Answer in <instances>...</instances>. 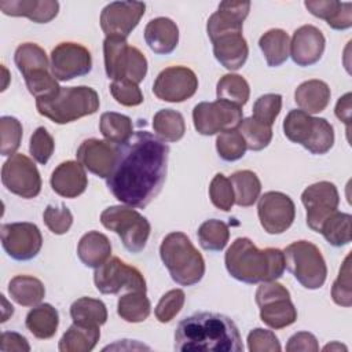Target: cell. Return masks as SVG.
<instances>
[{"mask_svg":"<svg viewBox=\"0 0 352 352\" xmlns=\"http://www.w3.org/2000/svg\"><path fill=\"white\" fill-rule=\"evenodd\" d=\"M169 147L147 131H138L121 144L107 188L121 204L144 208L161 191L168 170Z\"/></svg>","mask_w":352,"mask_h":352,"instance_id":"1","label":"cell"},{"mask_svg":"<svg viewBox=\"0 0 352 352\" xmlns=\"http://www.w3.org/2000/svg\"><path fill=\"white\" fill-rule=\"evenodd\" d=\"M173 348L179 352H242L243 344L228 316L197 312L179 322Z\"/></svg>","mask_w":352,"mask_h":352,"instance_id":"2","label":"cell"},{"mask_svg":"<svg viewBox=\"0 0 352 352\" xmlns=\"http://www.w3.org/2000/svg\"><path fill=\"white\" fill-rule=\"evenodd\" d=\"M228 274L245 283L276 280L285 271L283 252L276 248L258 249L249 238H236L224 257Z\"/></svg>","mask_w":352,"mask_h":352,"instance_id":"3","label":"cell"},{"mask_svg":"<svg viewBox=\"0 0 352 352\" xmlns=\"http://www.w3.org/2000/svg\"><path fill=\"white\" fill-rule=\"evenodd\" d=\"M160 256L170 278L182 286L198 283L205 274V260L190 238L175 231L168 234L160 246Z\"/></svg>","mask_w":352,"mask_h":352,"instance_id":"4","label":"cell"},{"mask_svg":"<svg viewBox=\"0 0 352 352\" xmlns=\"http://www.w3.org/2000/svg\"><path fill=\"white\" fill-rule=\"evenodd\" d=\"M99 96L91 87H60L45 98L36 99L37 111L55 124L73 122L99 110Z\"/></svg>","mask_w":352,"mask_h":352,"instance_id":"5","label":"cell"},{"mask_svg":"<svg viewBox=\"0 0 352 352\" xmlns=\"http://www.w3.org/2000/svg\"><path fill=\"white\" fill-rule=\"evenodd\" d=\"M285 136L311 154H326L334 144V129L326 118L312 117L302 110H290L283 120Z\"/></svg>","mask_w":352,"mask_h":352,"instance_id":"6","label":"cell"},{"mask_svg":"<svg viewBox=\"0 0 352 352\" xmlns=\"http://www.w3.org/2000/svg\"><path fill=\"white\" fill-rule=\"evenodd\" d=\"M104 69L113 81H132L139 84L147 74V59L136 47H131L126 38L106 37L103 41Z\"/></svg>","mask_w":352,"mask_h":352,"instance_id":"7","label":"cell"},{"mask_svg":"<svg viewBox=\"0 0 352 352\" xmlns=\"http://www.w3.org/2000/svg\"><path fill=\"white\" fill-rule=\"evenodd\" d=\"M283 256L285 267L302 287L315 290L323 286L327 267L316 245L308 241H296L286 246Z\"/></svg>","mask_w":352,"mask_h":352,"instance_id":"8","label":"cell"},{"mask_svg":"<svg viewBox=\"0 0 352 352\" xmlns=\"http://www.w3.org/2000/svg\"><path fill=\"white\" fill-rule=\"evenodd\" d=\"M104 228L116 232L125 249L131 253H140L150 236V223L138 210L128 206H110L100 214Z\"/></svg>","mask_w":352,"mask_h":352,"instance_id":"9","label":"cell"},{"mask_svg":"<svg viewBox=\"0 0 352 352\" xmlns=\"http://www.w3.org/2000/svg\"><path fill=\"white\" fill-rule=\"evenodd\" d=\"M256 304L263 323L274 330L287 327L297 320V309L289 290L275 280L261 282L256 290Z\"/></svg>","mask_w":352,"mask_h":352,"instance_id":"10","label":"cell"},{"mask_svg":"<svg viewBox=\"0 0 352 352\" xmlns=\"http://www.w3.org/2000/svg\"><path fill=\"white\" fill-rule=\"evenodd\" d=\"M94 282L102 294H117L121 290L146 292V280L142 272L124 263L118 257L109 258L95 268Z\"/></svg>","mask_w":352,"mask_h":352,"instance_id":"11","label":"cell"},{"mask_svg":"<svg viewBox=\"0 0 352 352\" xmlns=\"http://www.w3.org/2000/svg\"><path fill=\"white\" fill-rule=\"evenodd\" d=\"M192 121L198 133L210 136L238 128L242 121V110L219 99L214 102H201L192 110Z\"/></svg>","mask_w":352,"mask_h":352,"instance_id":"12","label":"cell"},{"mask_svg":"<svg viewBox=\"0 0 352 352\" xmlns=\"http://www.w3.org/2000/svg\"><path fill=\"white\" fill-rule=\"evenodd\" d=\"M1 182L12 194L30 199L41 191V177L34 162L25 154L15 153L1 168Z\"/></svg>","mask_w":352,"mask_h":352,"instance_id":"13","label":"cell"},{"mask_svg":"<svg viewBox=\"0 0 352 352\" xmlns=\"http://www.w3.org/2000/svg\"><path fill=\"white\" fill-rule=\"evenodd\" d=\"M1 245L6 253L18 261L32 260L43 246V236L33 223H7L0 228Z\"/></svg>","mask_w":352,"mask_h":352,"instance_id":"14","label":"cell"},{"mask_svg":"<svg viewBox=\"0 0 352 352\" xmlns=\"http://www.w3.org/2000/svg\"><path fill=\"white\" fill-rule=\"evenodd\" d=\"M257 213L261 227L268 234H282L294 221L293 199L280 191H267L258 197Z\"/></svg>","mask_w":352,"mask_h":352,"instance_id":"15","label":"cell"},{"mask_svg":"<svg viewBox=\"0 0 352 352\" xmlns=\"http://www.w3.org/2000/svg\"><path fill=\"white\" fill-rule=\"evenodd\" d=\"M198 88L195 73L186 66L164 69L153 84V94L164 102L180 103L190 99Z\"/></svg>","mask_w":352,"mask_h":352,"instance_id":"16","label":"cell"},{"mask_svg":"<svg viewBox=\"0 0 352 352\" xmlns=\"http://www.w3.org/2000/svg\"><path fill=\"white\" fill-rule=\"evenodd\" d=\"M91 69V52L78 43H60L51 52V73L58 81H69L85 76Z\"/></svg>","mask_w":352,"mask_h":352,"instance_id":"17","label":"cell"},{"mask_svg":"<svg viewBox=\"0 0 352 352\" xmlns=\"http://www.w3.org/2000/svg\"><path fill=\"white\" fill-rule=\"evenodd\" d=\"M301 202L307 209V226L312 231L319 232L323 221L340 205L338 190L330 182H318L302 191Z\"/></svg>","mask_w":352,"mask_h":352,"instance_id":"18","label":"cell"},{"mask_svg":"<svg viewBox=\"0 0 352 352\" xmlns=\"http://www.w3.org/2000/svg\"><path fill=\"white\" fill-rule=\"evenodd\" d=\"M142 1H113L100 12V28L106 37L126 38L144 15Z\"/></svg>","mask_w":352,"mask_h":352,"instance_id":"19","label":"cell"},{"mask_svg":"<svg viewBox=\"0 0 352 352\" xmlns=\"http://www.w3.org/2000/svg\"><path fill=\"white\" fill-rule=\"evenodd\" d=\"M121 144L109 140L87 139L77 148V161L91 173L107 179L118 160Z\"/></svg>","mask_w":352,"mask_h":352,"instance_id":"20","label":"cell"},{"mask_svg":"<svg viewBox=\"0 0 352 352\" xmlns=\"http://www.w3.org/2000/svg\"><path fill=\"white\" fill-rule=\"evenodd\" d=\"M326 38L323 33L314 25L300 26L290 41V56L298 66H311L322 58L324 52Z\"/></svg>","mask_w":352,"mask_h":352,"instance_id":"21","label":"cell"},{"mask_svg":"<svg viewBox=\"0 0 352 352\" xmlns=\"http://www.w3.org/2000/svg\"><path fill=\"white\" fill-rule=\"evenodd\" d=\"M250 10L249 1H223L219 4L216 12H213L206 23V32L210 38H216L220 34L230 32H242L243 21Z\"/></svg>","mask_w":352,"mask_h":352,"instance_id":"22","label":"cell"},{"mask_svg":"<svg viewBox=\"0 0 352 352\" xmlns=\"http://www.w3.org/2000/svg\"><path fill=\"white\" fill-rule=\"evenodd\" d=\"M50 183L58 195L76 198L81 195L88 186L85 168L78 161H65L55 168Z\"/></svg>","mask_w":352,"mask_h":352,"instance_id":"23","label":"cell"},{"mask_svg":"<svg viewBox=\"0 0 352 352\" xmlns=\"http://www.w3.org/2000/svg\"><path fill=\"white\" fill-rule=\"evenodd\" d=\"M213 54L217 62L228 70L241 69L249 55V47L242 32H230L212 40Z\"/></svg>","mask_w":352,"mask_h":352,"instance_id":"24","label":"cell"},{"mask_svg":"<svg viewBox=\"0 0 352 352\" xmlns=\"http://www.w3.org/2000/svg\"><path fill=\"white\" fill-rule=\"evenodd\" d=\"M0 10L10 16H26L36 23H48L59 12L55 0H1Z\"/></svg>","mask_w":352,"mask_h":352,"instance_id":"25","label":"cell"},{"mask_svg":"<svg viewBox=\"0 0 352 352\" xmlns=\"http://www.w3.org/2000/svg\"><path fill=\"white\" fill-rule=\"evenodd\" d=\"M144 40L150 50L155 54H170L175 51L179 43V28L169 18H154L144 28Z\"/></svg>","mask_w":352,"mask_h":352,"instance_id":"26","label":"cell"},{"mask_svg":"<svg viewBox=\"0 0 352 352\" xmlns=\"http://www.w3.org/2000/svg\"><path fill=\"white\" fill-rule=\"evenodd\" d=\"M305 8L315 16L326 21L336 30H345L352 26V4L337 0H307Z\"/></svg>","mask_w":352,"mask_h":352,"instance_id":"27","label":"cell"},{"mask_svg":"<svg viewBox=\"0 0 352 352\" xmlns=\"http://www.w3.org/2000/svg\"><path fill=\"white\" fill-rule=\"evenodd\" d=\"M330 88L322 80H308L301 82L294 91V102L300 110L308 114L323 111L330 102Z\"/></svg>","mask_w":352,"mask_h":352,"instance_id":"28","label":"cell"},{"mask_svg":"<svg viewBox=\"0 0 352 352\" xmlns=\"http://www.w3.org/2000/svg\"><path fill=\"white\" fill-rule=\"evenodd\" d=\"M111 243L109 238L99 231L84 234L77 246V256L85 267L98 268L110 258Z\"/></svg>","mask_w":352,"mask_h":352,"instance_id":"29","label":"cell"},{"mask_svg":"<svg viewBox=\"0 0 352 352\" xmlns=\"http://www.w3.org/2000/svg\"><path fill=\"white\" fill-rule=\"evenodd\" d=\"M99 338V326L73 322L59 340L58 348L60 352H89L96 346Z\"/></svg>","mask_w":352,"mask_h":352,"instance_id":"30","label":"cell"},{"mask_svg":"<svg viewBox=\"0 0 352 352\" xmlns=\"http://www.w3.org/2000/svg\"><path fill=\"white\" fill-rule=\"evenodd\" d=\"M28 330L40 340H48L55 336L59 324V314L51 304H38L26 315Z\"/></svg>","mask_w":352,"mask_h":352,"instance_id":"31","label":"cell"},{"mask_svg":"<svg viewBox=\"0 0 352 352\" xmlns=\"http://www.w3.org/2000/svg\"><path fill=\"white\" fill-rule=\"evenodd\" d=\"M258 47L270 67L280 66L290 56V38L282 29L265 32L258 40Z\"/></svg>","mask_w":352,"mask_h":352,"instance_id":"32","label":"cell"},{"mask_svg":"<svg viewBox=\"0 0 352 352\" xmlns=\"http://www.w3.org/2000/svg\"><path fill=\"white\" fill-rule=\"evenodd\" d=\"M10 297L22 307H36L45 296L44 285L40 279L29 275H16L8 283Z\"/></svg>","mask_w":352,"mask_h":352,"instance_id":"33","label":"cell"},{"mask_svg":"<svg viewBox=\"0 0 352 352\" xmlns=\"http://www.w3.org/2000/svg\"><path fill=\"white\" fill-rule=\"evenodd\" d=\"M234 190V199L238 206H252L260 197L261 183L258 176L252 170H238L230 176Z\"/></svg>","mask_w":352,"mask_h":352,"instance_id":"34","label":"cell"},{"mask_svg":"<svg viewBox=\"0 0 352 352\" xmlns=\"http://www.w3.org/2000/svg\"><path fill=\"white\" fill-rule=\"evenodd\" d=\"M153 129L162 142H177L184 136L186 122L179 111L162 109L153 117Z\"/></svg>","mask_w":352,"mask_h":352,"instance_id":"35","label":"cell"},{"mask_svg":"<svg viewBox=\"0 0 352 352\" xmlns=\"http://www.w3.org/2000/svg\"><path fill=\"white\" fill-rule=\"evenodd\" d=\"M99 129L106 140L116 144L126 143L133 135L132 120L116 111H107L100 116Z\"/></svg>","mask_w":352,"mask_h":352,"instance_id":"36","label":"cell"},{"mask_svg":"<svg viewBox=\"0 0 352 352\" xmlns=\"http://www.w3.org/2000/svg\"><path fill=\"white\" fill-rule=\"evenodd\" d=\"M151 311L150 300L146 292H129L118 298L117 314L129 323H139L148 318Z\"/></svg>","mask_w":352,"mask_h":352,"instance_id":"37","label":"cell"},{"mask_svg":"<svg viewBox=\"0 0 352 352\" xmlns=\"http://www.w3.org/2000/svg\"><path fill=\"white\" fill-rule=\"evenodd\" d=\"M351 221H352V216L349 213H342L336 210L323 221L319 232L324 236V239L331 246L341 248L351 242V238H352Z\"/></svg>","mask_w":352,"mask_h":352,"instance_id":"38","label":"cell"},{"mask_svg":"<svg viewBox=\"0 0 352 352\" xmlns=\"http://www.w3.org/2000/svg\"><path fill=\"white\" fill-rule=\"evenodd\" d=\"M70 316L76 323L102 326L107 320V308L100 300L81 297L72 304Z\"/></svg>","mask_w":352,"mask_h":352,"instance_id":"39","label":"cell"},{"mask_svg":"<svg viewBox=\"0 0 352 352\" xmlns=\"http://www.w3.org/2000/svg\"><path fill=\"white\" fill-rule=\"evenodd\" d=\"M216 95L219 100L228 102L238 107L248 103L250 88L248 81L239 74H224L216 85Z\"/></svg>","mask_w":352,"mask_h":352,"instance_id":"40","label":"cell"},{"mask_svg":"<svg viewBox=\"0 0 352 352\" xmlns=\"http://www.w3.org/2000/svg\"><path fill=\"white\" fill-rule=\"evenodd\" d=\"M14 62L22 76H28L37 70H48V58L45 51L34 43H23L15 50Z\"/></svg>","mask_w":352,"mask_h":352,"instance_id":"41","label":"cell"},{"mask_svg":"<svg viewBox=\"0 0 352 352\" xmlns=\"http://www.w3.org/2000/svg\"><path fill=\"white\" fill-rule=\"evenodd\" d=\"M230 239L228 226L217 219L204 221L198 228V241L202 249L209 252H220Z\"/></svg>","mask_w":352,"mask_h":352,"instance_id":"42","label":"cell"},{"mask_svg":"<svg viewBox=\"0 0 352 352\" xmlns=\"http://www.w3.org/2000/svg\"><path fill=\"white\" fill-rule=\"evenodd\" d=\"M238 131L242 135L246 147L252 151H260L265 148L272 139V129L270 125L256 121L253 117L242 118L238 125Z\"/></svg>","mask_w":352,"mask_h":352,"instance_id":"43","label":"cell"},{"mask_svg":"<svg viewBox=\"0 0 352 352\" xmlns=\"http://www.w3.org/2000/svg\"><path fill=\"white\" fill-rule=\"evenodd\" d=\"M246 143L236 129L224 131L216 138V150L221 160L232 162L245 155Z\"/></svg>","mask_w":352,"mask_h":352,"instance_id":"44","label":"cell"},{"mask_svg":"<svg viewBox=\"0 0 352 352\" xmlns=\"http://www.w3.org/2000/svg\"><path fill=\"white\" fill-rule=\"evenodd\" d=\"M22 133V124L15 117L3 116L0 118V154L14 155L21 146Z\"/></svg>","mask_w":352,"mask_h":352,"instance_id":"45","label":"cell"},{"mask_svg":"<svg viewBox=\"0 0 352 352\" xmlns=\"http://www.w3.org/2000/svg\"><path fill=\"white\" fill-rule=\"evenodd\" d=\"M23 78H25L28 91L36 99L51 96L60 89L56 78L48 70H37L25 76Z\"/></svg>","mask_w":352,"mask_h":352,"instance_id":"46","label":"cell"},{"mask_svg":"<svg viewBox=\"0 0 352 352\" xmlns=\"http://www.w3.org/2000/svg\"><path fill=\"white\" fill-rule=\"evenodd\" d=\"M282 109V96L279 94L261 95L253 104V118L261 124L272 125Z\"/></svg>","mask_w":352,"mask_h":352,"instance_id":"47","label":"cell"},{"mask_svg":"<svg viewBox=\"0 0 352 352\" xmlns=\"http://www.w3.org/2000/svg\"><path fill=\"white\" fill-rule=\"evenodd\" d=\"M209 197L212 204L216 208L224 212L231 210L232 205L235 204V199H234V190L230 179L226 177L223 173H217L210 182Z\"/></svg>","mask_w":352,"mask_h":352,"instance_id":"48","label":"cell"},{"mask_svg":"<svg viewBox=\"0 0 352 352\" xmlns=\"http://www.w3.org/2000/svg\"><path fill=\"white\" fill-rule=\"evenodd\" d=\"M184 300H186V294L180 289H172L166 292L158 301L154 311L158 322L161 323L170 322L183 308Z\"/></svg>","mask_w":352,"mask_h":352,"instance_id":"49","label":"cell"},{"mask_svg":"<svg viewBox=\"0 0 352 352\" xmlns=\"http://www.w3.org/2000/svg\"><path fill=\"white\" fill-rule=\"evenodd\" d=\"M55 148L54 138L44 126H38L30 136L29 151L33 160L41 165H45L51 158Z\"/></svg>","mask_w":352,"mask_h":352,"instance_id":"50","label":"cell"},{"mask_svg":"<svg viewBox=\"0 0 352 352\" xmlns=\"http://www.w3.org/2000/svg\"><path fill=\"white\" fill-rule=\"evenodd\" d=\"M351 256L348 254L340 268L338 276L331 287V297L337 305L351 307L352 305V286H351Z\"/></svg>","mask_w":352,"mask_h":352,"instance_id":"51","label":"cell"},{"mask_svg":"<svg viewBox=\"0 0 352 352\" xmlns=\"http://www.w3.org/2000/svg\"><path fill=\"white\" fill-rule=\"evenodd\" d=\"M43 219L48 230L56 235L66 234L73 224V214L70 209L65 205H60V206L48 205L44 209Z\"/></svg>","mask_w":352,"mask_h":352,"instance_id":"52","label":"cell"},{"mask_svg":"<svg viewBox=\"0 0 352 352\" xmlns=\"http://www.w3.org/2000/svg\"><path fill=\"white\" fill-rule=\"evenodd\" d=\"M110 92L117 103L128 107L139 106L143 102V94L138 84L132 81H113L110 84Z\"/></svg>","mask_w":352,"mask_h":352,"instance_id":"53","label":"cell"},{"mask_svg":"<svg viewBox=\"0 0 352 352\" xmlns=\"http://www.w3.org/2000/svg\"><path fill=\"white\" fill-rule=\"evenodd\" d=\"M248 348L250 352H279L282 349L278 337L265 329H254L248 334Z\"/></svg>","mask_w":352,"mask_h":352,"instance_id":"54","label":"cell"},{"mask_svg":"<svg viewBox=\"0 0 352 352\" xmlns=\"http://www.w3.org/2000/svg\"><path fill=\"white\" fill-rule=\"evenodd\" d=\"M287 352H298V351H308V352H318L319 344L316 337L312 333L308 331H298L293 334L287 344H286Z\"/></svg>","mask_w":352,"mask_h":352,"instance_id":"55","label":"cell"},{"mask_svg":"<svg viewBox=\"0 0 352 352\" xmlns=\"http://www.w3.org/2000/svg\"><path fill=\"white\" fill-rule=\"evenodd\" d=\"M1 352H29L30 345L28 340L15 331H4L0 337Z\"/></svg>","mask_w":352,"mask_h":352,"instance_id":"56","label":"cell"},{"mask_svg":"<svg viewBox=\"0 0 352 352\" xmlns=\"http://www.w3.org/2000/svg\"><path fill=\"white\" fill-rule=\"evenodd\" d=\"M336 116L338 120H341L346 129L349 131V121H351V94L346 92L344 96H341L336 104Z\"/></svg>","mask_w":352,"mask_h":352,"instance_id":"57","label":"cell"},{"mask_svg":"<svg viewBox=\"0 0 352 352\" xmlns=\"http://www.w3.org/2000/svg\"><path fill=\"white\" fill-rule=\"evenodd\" d=\"M348 351V348L345 346V345H342V344H340V342H337V341H333L331 344H327V345H324L323 346V351Z\"/></svg>","mask_w":352,"mask_h":352,"instance_id":"58","label":"cell"}]
</instances>
